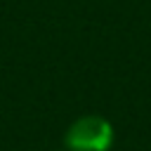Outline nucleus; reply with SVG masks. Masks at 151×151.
<instances>
[{"mask_svg":"<svg viewBox=\"0 0 151 151\" xmlns=\"http://www.w3.org/2000/svg\"><path fill=\"white\" fill-rule=\"evenodd\" d=\"M113 125L104 116H83L73 120L66 130V149L68 151H109L113 144Z\"/></svg>","mask_w":151,"mask_h":151,"instance_id":"f257e3e1","label":"nucleus"}]
</instances>
